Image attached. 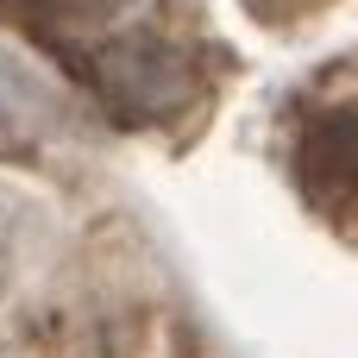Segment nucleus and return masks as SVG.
Listing matches in <instances>:
<instances>
[{
    "label": "nucleus",
    "mask_w": 358,
    "mask_h": 358,
    "mask_svg": "<svg viewBox=\"0 0 358 358\" xmlns=\"http://www.w3.org/2000/svg\"><path fill=\"white\" fill-rule=\"evenodd\" d=\"M132 6H138V0H0V13H13V19H19L31 38H44L63 63H69L82 44H94L101 31L126 25Z\"/></svg>",
    "instance_id": "3"
},
{
    "label": "nucleus",
    "mask_w": 358,
    "mask_h": 358,
    "mask_svg": "<svg viewBox=\"0 0 358 358\" xmlns=\"http://www.w3.org/2000/svg\"><path fill=\"white\" fill-rule=\"evenodd\" d=\"M19 245H25V208H19V195H0V289L19 271Z\"/></svg>",
    "instance_id": "4"
},
{
    "label": "nucleus",
    "mask_w": 358,
    "mask_h": 358,
    "mask_svg": "<svg viewBox=\"0 0 358 358\" xmlns=\"http://www.w3.org/2000/svg\"><path fill=\"white\" fill-rule=\"evenodd\" d=\"M296 189L315 214L358 220V107H321L296 132Z\"/></svg>",
    "instance_id": "2"
},
{
    "label": "nucleus",
    "mask_w": 358,
    "mask_h": 358,
    "mask_svg": "<svg viewBox=\"0 0 358 358\" xmlns=\"http://www.w3.org/2000/svg\"><path fill=\"white\" fill-rule=\"evenodd\" d=\"M69 63L132 126H170V113L195 107L214 82L208 44H189L157 19H126L113 31H101L94 44H82Z\"/></svg>",
    "instance_id": "1"
},
{
    "label": "nucleus",
    "mask_w": 358,
    "mask_h": 358,
    "mask_svg": "<svg viewBox=\"0 0 358 358\" xmlns=\"http://www.w3.org/2000/svg\"><path fill=\"white\" fill-rule=\"evenodd\" d=\"M327 6H334V0H245V13L264 19V25H296V19L327 13Z\"/></svg>",
    "instance_id": "5"
}]
</instances>
